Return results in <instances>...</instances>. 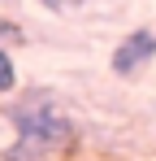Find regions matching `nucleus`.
<instances>
[{"instance_id":"2","label":"nucleus","mask_w":156,"mask_h":161,"mask_svg":"<svg viewBox=\"0 0 156 161\" xmlns=\"http://www.w3.org/2000/svg\"><path fill=\"white\" fill-rule=\"evenodd\" d=\"M152 61H156V31L134 26L126 39L113 48V57H108V70H113L117 79H134V74H143Z\"/></svg>"},{"instance_id":"1","label":"nucleus","mask_w":156,"mask_h":161,"mask_svg":"<svg viewBox=\"0 0 156 161\" xmlns=\"http://www.w3.org/2000/svg\"><path fill=\"white\" fill-rule=\"evenodd\" d=\"M4 118L13 122V144L0 161H65L78 153V122L48 87H30L4 109Z\"/></svg>"},{"instance_id":"5","label":"nucleus","mask_w":156,"mask_h":161,"mask_svg":"<svg viewBox=\"0 0 156 161\" xmlns=\"http://www.w3.org/2000/svg\"><path fill=\"white\" fill-rule=\"evenodd\" d=\"M39 4H44V9H52V13H56V9H61V4H65V0H39Z\"/></svg>"},{"instance_id":"3","label":"nucleus","mask_w":156,"mask_h":161,"mask_svg":"<svg viewBox=\"0 0 156 161\" xmlns=\"http://www.w3.org/2000/svg\"><path fill=\"white\" fill-rule=\"evenodd\" d=\"M9 92H18V65H13L9 48H0V96H9Z\"/></svg>"},{"instance_id":"4","label":"nucleus","mask_w":156,"mask_h":161,"mask_svg":"<svg viewBox=\"0 0 156 161\" xmlns=\"http://www.w3.org/2000/svg\"><path fill=\"white\" fill-rule=\"evenodd\" d=\"M26 31L18 26V22H9V18H0V44H22Z\"/></svg>"}]
</instances>
